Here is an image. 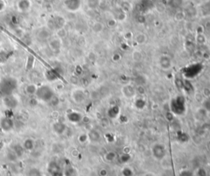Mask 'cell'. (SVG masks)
Masks as SVG:
<instances>
[{
    "label": "cell",
    "mask_w": 210,
    "mask_h": 176,
    "mask_svg": "<svg viewBox=\"0 0 210 176\" xmlns=\"http://www.w3.org/2000/svg\"><path fill=\"white\" fill-rule=\"evenodd\" d=\"M55 93L53 88L48 85H41L37 88V91L35 93V98L39 102H50L52 99L54 98Z\"/></svg>",
    "instance_id": "cell-1"
},
{
    "label": "cell",
    "mask_w": 210,
    "mask_h": 176,
    "mask_svg": "<svg viewBox=\"0 0 210 176\" xmlns=\"http://www.w3.org/2000/svg\"><path fill=\"white\" fill-rule=\"evenodd\" d=\"M17 87V81L14 78L4 79L0 83V93L3 98L5 95L12 94Z\"/></svg>",
    "instance_id": "cell-2"
},
{
    "label": "cell",
    "mask_w": 210,
    "mask_h": 176,
    "mask_svg": "<svg viewBox=\"0 0 210 176\" xmlns=\"http://www.w3.org/2000/svg\"><path fill=\"white\" fill-rule=\"evenodd\" d=\"M2 102H3V104L5 107V108L8 109V110L16 109L20 104L19 99L13 93L4 96L2 98Z\"/></svg>",
    "instance_id": "cell-3"
},
{
    "label": "cell",
    "mask_w": 210,
    "mask_h": 176,
    "mask_svg": "<svg viewBox=\"0 0 210 176\" xmlns=\"http://www.w3.org/2000/svg\"><path fill=\"white\" fill-rule=\"evenodd\" d=\"M0 127L5 132H10L14 129V121L9 117L4 116L0 119Z\"/></svg>",
    "instance_id": "cell-4"
},
{
    "label": "cell",
    "mask_w": 210,
    "mask_h": 176,
    "mask_svg": "<svg viewBox=\"0 0 210 176\" xmlns=\"http://www.w3.org/2000/svg\"><path fill=\"white\" fill-rule=\"evenodd\" d=\"M64 7L70 12H76L81 8L82 0H64Z\"/></svg>",
    "instance_id": "cell-5"
},
{
    "label": "cell",
    "mask_w": 210,
    "mask_h": 176,
    "mask_svg": "<svg viewBox=\"0 0 210 176\" xmlns=\"http://www.w3.org/2000/svg\"><path fill=\"white\" fill-rule=\"evenodd\" d=\"M71 98L76 103H81L85 99V93L82 89H75L71 92Z\"/></svg>",
    "instance_id": "cell-6"
},
{
    "label": "cell",
    "mask_w": 210,
    "mask_h": 176,
    "mask_svg": "<svg viewBox=\"0 0 210 176\" xmlns=\"http://www.w3.org/2000/svg\"><path fill=\"white\" fill-rule=\"evenodd\" d=\"M11 149L13 151V153L16 154V156H17L18 159L21 158V157H22V156H24L25 153H26V151H25L22 144L17 143V142L13 143V144L12 145V147H11Z\"/></svg>",
    "instance_id": "cell-7"
},
{
    "label": "cell",
    "mask_w": 210,
    "mask_h": 176,
    "mask_svg": "<svg viewBox=\"0 0 210 176\" xmlns=\"http://www.w3.org/2000/svg\"><path fill=\"white\" fill-rule=\"evenodd\" d=\"M22 146L26 152H32L35 148V142L33 139L28 138L24 140Z\"/></svg>",
    "instance_id": "cell-8"
},
{
    "label": "cell",
    "mask_w": 210,
    "mask_h": 176,
    "mask_svg": "<svg viewBox=\"0 0 210 176\" xmlns=\"http://www.w3.org/2000/svg\"><path fill=\"white\" fill-rule=\"evenodd\" d=\"M50 22H52V25H54V29H60L64 26L65 20L62 17L57 16L53 17V20H51Z\"/></svg>",
    "instance_id": "cell-9"
},
{
    "label": "cell",
    "mask_w": 210,
    "mask_h": 176,
    "mask_svg": "<svg viewBox=\"0 0 210 176\" xmlns=\"http://www.w3.org/2000/svg\"><path fill=\"white\" fill-rule=\"evenodd\" d=\"M19 10L21 12H26L30 9L31 6V3L30 0H20L17 4Z\"/></svg>",
    "instance_id": "cell-10"
},
{
    "label": "cell",
    "mask_w": 210,
    "mask_h": 176,
    "mask_svg": "<svg viewBox=\"0 0 210 176\" xmlns=\"http://www.w3.org/2000/svg\"><path fill=\"white\" fill-rule=\"evenodd\" d=\"M65 129H66V126H65L64 124H62L61 122H56L53 125V129L58 134H62L66 130Z\"/></svg>",
    "instance_id": "cell-11"
},
{
    "label": "cell",
    "mask_w": 210,
    "mask_h": 176,
    "mask_svg": "<svg viewBox=\"0 0 210 176\" xmlns=\"http://www.w3.org/2000/svg\"><path fill=\"white\" fill-rule=\"evenodd\" d=\"M37 86L34 84H29L25 87V93L30 96L35 95V93L37 91Z\"/></svg>",
    "instance_id": "cell-12"
},
{
    "label": "cell",
    "mask_w": 210,
    "mask_h": 176,
    "mask_svg": "<svg viewBox=\"0 0 210 176\" xmlns=\"http://www.w3.org/2000/svg\"><path fill=\"white\" fill-rule=\"evenodd\" d=\"M49 46L53 51H58L61 47V41L58 39H54L53 40L50 41Z\"/></svg>",
    "instance_id": "cell-13"
},
{
    "label": "cell",
    "mask_w": 210,
    "mask_h": 176,
    "mask_svg": "<svg viewBox=\"0 0 210 176\" xmlns=\"http://www.w3.org/2000/svg\"><path fill=\"white\" fill-rule=\"evenodd\" d=\"M123 93L126 98H132L135 93V89L131 85H127L123 88Z\"/></svg>",
    "instance_id": "cell-14"
},
{
    "label": "cell",
    "mask_w": 210,
    "mask_h": 176,
    "mask_svg": "<svg viewBox=\"0 0 210 176\" xmlns=\"http://www.w3.org/2000/svg\"><path fill=\"white\" fill-rule=\"evenodd\" d=\"M166 63L171 65V61H170L169 58H166V57H165V58H164V57H163V58H160V65L162 66V67L165 68V69H166V68L169 67V66H167Z\"/></svg>",
    "instance_id": "cell-15"
},
{
    "label": "cell",
    "mask_w": 210,
    "mask_h": 176,
    "mask_svg": "<svg viewBox=\"0 0 210 176\" xmlns=\"http://www.w3.org/2000/svg\"><path fill=\"white\" fill-rule=\"evenodd\" d=\"M136 41L139 43V44H143L145 43L146 41V37L145 34H140L136 36Z\"/></svg>",
    "instance_id": "cell-16"
},
{
    "label": "cell",
    "mask_w": 210,
    "mask_h": 176,
    "mask_svg": "<svg viewBox=\"0 0 210 176\" xmlns=\"http://www.w3.org/2000/svg\"><path fill=\"white\" fill-rule=\"evenodd\" d=\"M34 58L33 57H31V56H30L29 58H28V61H27V64H26V67H27L28 70H30V69H31V67L33 66V64H34Z\"/></svg>",
    "instance_id": "cell-17"
},
{
    "label": "cell",
    "mask_w": 210,
    "mask_h": 176,
    "mask_svg": "<svg viewBox=\"0 0 210 176\" xmlns=\"http://www.w3.org/2000/svg\"><path fill=\"white\" fill-rule=\"evenodd\" d=\"M133 58H134L135 61H140L142 58V55H141V53L140 52H134L133 53Z\"/></svg>",
    "instance_id": "cell-18"
}]
</instances>
